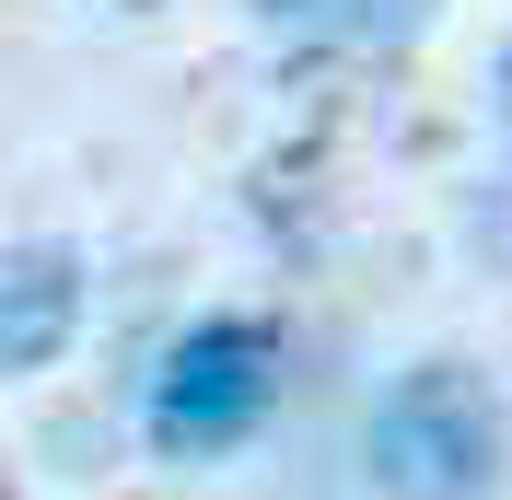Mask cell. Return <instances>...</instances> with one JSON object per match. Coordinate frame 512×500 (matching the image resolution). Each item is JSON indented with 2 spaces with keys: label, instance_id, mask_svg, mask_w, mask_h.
Returning <instances> with one entry per match:
<instances>
[{
  "label": "cell",
  "instance_id": "cell-1",
  "mask_svg": "<svg viewBox=\"0 0 512 500\" xmlns=\"http://www.w3.org/2000/svg\"><path fill=\"white\" fill-rule=\"evenodd\" d=\"M373 500H501L512 477V407L478 361H408L361 419Z\"/></svg>",
  "mask_w": 512,
  "mask_h": 500
},
{
  "label": "cell",
  "instance_id": "cell-2",
  "mask_svg": "<svg viewBox=\"0 0 512 500\" xmlns=\"http://www.w3.org/2000/svg\"><path fill=\"white\" fill-rule=\"evenodd\" d=\"M268 407H280V338L256 314H210V326H187L163 349V373H152V454H175V466L233 454Z\"/></svg>",
  "mask_w": 512,
  "mask_h": 500
},
{
  "label": "cell",
  "instance_id": "cell-3",
  "mask_svg": "<svg viewBox=\"0 0 512 500\" xmlns=\"http://www.w3.org/2000/svg\"><path fill=\"white\" fill-rule=\"evenodd\" d=\"M82 326V256L59 233H35V245L0 256V373H47Z\"/></svg>",
  "mask_w": 512,
  "mask_h": 500
},
{
  "label": "cell",
  "instance_id": "cell-4",
  "mask_svg": "<svg viewBox=\"0 0 512 500\" xmlns=\"http://www.w3.org/2000/svg\"><path fill=\"white\" fill-rule=\"evenodd\" d=\"M419 12H431V0H338V24H350V35H408Z\"/></svg>",
  "mask_w": 512,
  "mask_h": 500
},
{
  "label": "cell",
  "instance_id": "cell-5",
  "mask_svg": "<svg viewBox=\"0 0 512 500\" xmlns=\"http://www.w3.org/2000/svg\"><path fill=\"white\" fill-rule=\"evenodd\" d=\"M268 24H338V0H256Z\"/></svg>",
  "mask_w": 512,
  "mask_h": 500
},
{
  "label": "cell",
  "instance_id": "cell-6",
  "mask_svg": "<svg viewBox=\"0 0 512 500\" xmlns=\"http://www.w3.org/2000/svg\"><path fill=\"white\" fill-rule=\"evenodd\" d=\"M489 94H501V140H512V47H501V70H489Z\"/></svg>",
  "mask_w": 512,
  "mask_h": 500
}]
</instances>
